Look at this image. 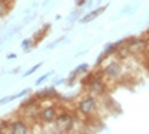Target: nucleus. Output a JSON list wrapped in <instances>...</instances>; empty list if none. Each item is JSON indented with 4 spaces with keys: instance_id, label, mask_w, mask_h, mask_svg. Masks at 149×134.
Wrapping results in <instances>:
<instances>
[{
    "instance_id": "1",
    "label": "nucleus",
    "mask_w": 149,
    "mask_h": 134,
    "mask_svg": "<svg viewBox=\"0 0 149 134\" xmlns=\"http://www.w3.org/2000/svg\"><path fill=\"white\" fill-rule=\"evenodd\" d=\"M54 121L57 122L58 130H61V131H70L73 128V122H74L73 116L69 115V113H61V115L55 116Z\"/></svg>"
},
{
    "instance_id": "2",
    "label": "nucleus",
    "mask_w": 149,
    "mask_h": 134,
    "mask_svg": "<svg viewBox=\"0 0 149 134\" xmlns=\"http://www.w3.org/2000/svg\"><path fill=\"white\" fill-rule=\"evenodd\" d=\"M95 104H97V100L94 95H90L86 97V99H84L81 103H79V110L84 113V115H88L91 113L94 109H95Z\"/></svg>"
},
{
    "instance_id": "3",
    "label": "nucleus",
    "mask_w": 149,
    "mask_h": 134,
    "mask_svg": "<svg viewBox=\"0 0 149 134\" xmlns=\"http://www.w3.org/2000/svg\"><path fill=\"white\" fill-rule=\"evenodd\" d=\"M90 83H88V87H90V91L95 95H100L106 91V85L98 79V78H94V76H90Z\"/></svg>"
},
{
    "instance_id": "4",
    "label": "nucleus",
    "mask_w": 149,
    "mask_h": 134,
    "mask_svg": "<svg viewBox=\"0 0 149 134\" xmlns=\"http://www.w3.org/2000/svg\"><path fill=\"white\" fill-rule=\"evenodd\" d=\"M55 116H57V112H55V107H52V106L42 109V112H40V119L43 121L45 124H51V122H54Z\"/></svg>"
},
{
    "instance_id": "5",
    "label": "nucleus",
    "mask_w": 149,
    "mask_h": 134,
    "mask_svg": "<svg viewBox=\"0 0 149 134\" xmlns=\"http://www.w3.org/2000/svg\"><path fill=\"white\" fill-rule=\"evenodd\" d=\"M121 72H122V69H121L119 63L112 61L110 64L106 66V69H104V75H107V76H110V78H118V76L121 75Z\"/></svg>"
},
{
    "instance_id": "6",
    "label": "nucleus",
    "mask_w": 149,
    "mask_h": 134,
    "mask_svg": "<svg viewBox=\"0 0 149 134\" xmlns=\"http://www.w3.org/2000/svg\"><path fill=\"white\" fill-rule=\"evenodd\" d=\"M9 130L12 133H17V134H26L29 133V127L22 122V121H15V122H12L9 125Z\"/></svg>"
},
{
    "instance_id": "7",
    "label": "nucleus",
    "mask_w": 149,
    "mask_h": 134,
    "mask_svg": "<svg viewBox=\"0 0 149 134\" xmlns=\"http://www.w3.org/2000/svg\"><path fill=\"white\" fill-rule=\"evenodd\" d=\"M104 10V8H100V9H97V10H93V12H90V15H86V17H84L82 18V22H88V21H91V19H94L100 12H103Z\"/></svg>"
},
{
    "instance_id": "8",
    "label": "nucleus",
    "mask_w": 149,
    "mask_h": 134,
    "mask_svg": "<svg viewBox=\"0 0 149 134\" xmlns=\"http://www.w3.org/2000/svg\"><path fill=\"white\" fill-rule=\"evenodd\" d=\"M5 10H6V8L3 6V3H2V2H0V17H2V15L5 14Z\"/></svg>"
},
{
    "instance_id": "9",
    "label": "nucleus",
    "mask_w": 149,
    "mask_h": 134,
    "mask_svg": "<svg viewBox=\"0 0 149 134\" xmlns=\"http://www.w3.org/2000/svg\"><path fill=\"white\" fill-rule=\"evenodd\" d=\"M82 70H84V72L86 70V64H84V66H79V67L76 69V72H82ZM76 72H74V73H76Z\"/></svg>"
},
{
    "instance_id": "10",
    "label": "nucleus",
    "mask_w": 149,
    "mask_h": 134,
    "mask_svg": "<svg viewBox=\"0 0 149 134\" xmlns=\"http://www.w3.org/2000/svg\"><path fill=\"white\" fill-rule=\"evenodd\" d=\"M84 2H85V0H76V5L81 6V5H84Z\"/></svg>"
},
{
    "instance_id": "11",
    "label": "nucleus",
    "mask_w": 149,
    "mask_h": 134,
    "mask_svg": "<svg viewBox=\"0 0 149 134\" xmlns=\"http://www.w3.org/2000/svg\"><path fill=\"white\" fill-rule=\"evenodd\" d=\"M22 46H26V48H27V46H30V42H24V43H22Z\"/></svg>"
}]
</instances>
